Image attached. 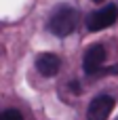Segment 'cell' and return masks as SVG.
Here are the masks:
<instances>
[{"label":"cell","mask_w":118,"mask_h":120,"mask_svg":"<svg viewBox=\"0 0 118 120\" xmlns=\"http://www.w3.org/2000/svg\"><path fill=\"white\" fill-rule=\"evenodd\" d=\"M76 25H78V13H76V8H72L68 4L57 6L49 19V30L59 38L70 36L76 30Z\"/></svg>","instance_id":"cell-1"},{"label":"cell","mask_w":118,"mask_h":120,"mask_svg":"<svg viewBox=\"0 0 118 120\" xmlns=\"http://www.w3.org/2000/svg\"><path fill=\"white\" fill-rule=\"evenodd\" d=\"M116 19H118V6L116 4H108V6H103V8H99V11L89 15L87 27H89V32H101L106 27L114 25Z\"/></svg>","instance_id":"cell-2"},{"label":"cell","mask_w":118,"mask_h":120,"mask_svg":"<svg viewBox=\"0 0 118 120\" xmlns=\"http://www.w3.org/2000/svg\"><path fill=\"white\" fill-rule=\"evenodd\" d=\"M103 61H106V49L103 44H91L82 57V70L87 76H95L101 72L103 68Z\"/></svg>","instance_id":"cell-3"},{"label":"cell","mask_w":118,"mask_h":120,"mask_svg":"<svg viewBox=\"0 0 118 120\" xmlns=\"http://www.w3.org/2000/svg\"><path fill=\"white\" fill-rule=\"evenodd\" d=\"M114 105H116V99L112 95H97L87 108V120H108Z\"/></svg>","instance_id":"cell-4"},{"label":"cell","mask_w":118,"mask_h":120,"mask_svg":"<svg viewBox=\"0 0 118 120\" xmlns=\"http://www.w3.org/2000/svg\"><path fill=\"white\" fill-rule=\"evenodd\" d=\"M36 70L42 76L51 78V76H55L61 70V59L57 55H53V53H42V55L36 57Z\"/></svg>","instance_id":"cell-5"},{"label":"cell","mask_w":118,"mask_h":120,"mask_svg":"<svg viewBox=\"0 0 118 120\" xmlns=\"http://www.w3.org/2000/svg\"><path fill=\"white\" fill-rule=\"evenodd\" d=\"M0 120H23V114L15 108H8V110L0 112Z\"/></svg>","instance_id":"cell-6"},{"label":"cell","mask_w":118,"mask_h":120,"mask_svg":"<svg viewBox=\"0 0 118 120\" xmlns=\"http://www.w3.org/2000/svg\"><path fill=\"white\" fill-rule=\"evenodd\" d=\"M93 2H101V0H93Z\"/></svg>","instance_id":"cell-7"}]
</instances>
